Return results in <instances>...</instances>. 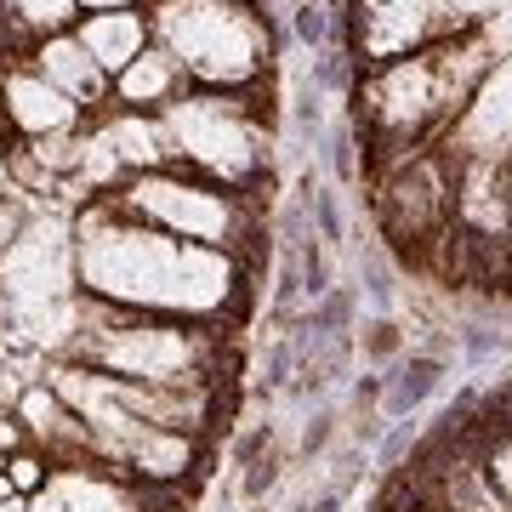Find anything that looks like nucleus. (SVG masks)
<instances>
[{"label": "nucleus", "instance_id": "obj_1", "mask_svg": "<svg viewBox=\"0 0 512 512\" xmlns=\"http://www.w3.org/2000/svg\"><path fill=\"white\" fill-rule=\"evenodd\" d=\"M69 228L74 279H80V296H92V302L165 313V319L239 325L256 296V274H245L239 256L160 234V228L126 217L109 194L74 205Z\"/></svg>", "mask_w": 512, "mask_h": 512}, {"label": "nucleus", "instance_id": "obj_2", "mask_svg": "<svg viewBox=\"0 0 512 512\" xmlns=\"http://www.w3.org/2000/svg\"><path fill=\"white\" fill-rule=\"evenodd\" d=\"M495 63L484 35H450L439 46H421L393 63L359 69V109H353V137L365 143V165L382 177L387 165L433 148L473 97L478 74Z\"/></svg>", "mask_w": 512, "mask_h": 512}, {"label": "nucleus", "instance_id": "obj_3", "mask_svg": "<svg viewBox=\"0 0 512 512\" xmlns=\"http://www.w3.org/2000/svg\"><path fill=\"white\" fill-rule=\"evenodd\" d=\"M239 325H205V319H165V313H131L80 296V325L57 359L92 365L120 382L148 387H234Z\"/></svg>", "mask_w": 512, "mask_h": 512}, {"label": "nucleus", "instance_id": "obj_4", "mask_svg": "<svg viewBox=\"0 0 512 512\" xmlns=\"http://www.w3.org/2000/svg\"><path fill=\"white\" fill-rule=\"evenodd\" d=\"M148 35L194 92H251L274 80L279 23L268 0H143Z\"/></svg>", "mask_w": 512, "mask_h": 512}, {"label": "nucleus", "instance_id": "obj_5", "mask_svg": "<svg viewBox=\"0 0 512 512\" xmlns=\"http://www.w3.org/2000/svg\"><path fill=\"white\" fill-rule=\"evenodd\" d=\"M165 165H183L205 183L262 194L274 183V109L268 86L251 92H194L188 86L171 109H160Z\"/></svg>", "mask_w": 512, "mask_h": 512}, {"label": "nucleus", "instance_id": "obj_6", "mask_svg": "<svg viewBox=\"0 0 512 512\" xmlns=\"http://www.w3.org/2000/svg\"><path fill=\"white\" fill-rule=\"evenodd\" d=\"M126 217L148 222L171 239H188V245H205V251H228L245 262V274L262 268V251H268V200L262 194H239V188L205 183L183 165H154V171H137L109 194Z\"/></svg>", "mask_w": 512, "mask_h": 512}, {"label": "nucleus", "instance_id": "obj_7", "mask_svg": "<svg viewBox=\"0 0 512 512\" xmlns=\"http://www.w3.org/2000/svg\"><path fill=\"white\" fill-rule=\"evenodd\" d=\"M348 40H353V63H393L410 57L421 46L450 40V0H348Z\"/></svg>", "mask_w": 512, "mask_h": 512}, {"label": "nucleus", "instance_id": "obj_8", "mask_svg": "<svg viewBox=\"0 0 512 512\" xmlns=\"http://www.w3.org/2000/svg\"><path fill=\"white\" fill-rule=\"evenodd\" d=\"M450 165H507L512 154V52H501L490 69L478 74L473 97L461 103L439 143H433Z\"/></svg>", "mask_w": 512, "mask_h": 512}, {"label": "nucleus", "instance_id": "obj_9", "mask_svg": "<svg viewBox=\"0 0 512 512\" xmlns=\"http://www.w3.org/2000/svg\"><path fill=\"white\" fill-rule=\"evenodd\" d=\"M74 126H86V109H74L29 57L0 69V131L12 143H40V137H57Z\"/></svg>", "mask_w": 512, "mask_h": 512}, {"label": "nucleus", "instance_id": "obj_10", "mask_svg": "<svg viewBox=\"0 0 512 512\" xmlns=\"http://www.w3.org/2000/svg\"><path fill=\"white\" fill-rule=\"evenodd\" d=\"M29 63H35V69L46 74V80H52L57 92L69 97L74 109L97 114V109H109V103H114V80L92 63V52H86V46L74 40V29L35 40V46H29Z\"/></svg>", "mask_w": 512, "mask_h": 512}, {"label": "nucleus", "instance_id": "obj_11", "mask_svg": "<svg viewBox=\"0 0 512 512\" xmlns=\"http://www.w3.org/2000/svg\"><path fill=\"white\" fill-rule=\"evenodd\" d=\"M74 40L92 52V63L103 74H120L131 69L137 57L154 46V35H148V12L143 6H114V12H80V23H74Z\"/></svg>", "mask_w": 512, "mask_h": 512}, {"label": "nucleus", "instance_id": "obj_12", "mask_svg": "<svg viewBox=\"0 0 512 512\" xmlns=\"http://www.w3.org/2000/svg\"><path fill=\"white\" fill-rule=\"evenodd\" d=\"M188 92V80H183V69L171 63V57L160 52V46H148L131 69H120L114 74V109H137V114H160V109H171L177 97Z\"/></svg>", "mask_w": 512, "mask_h": 512}, {"label": "nucleus", "instance_id": "obj_13", "mask_svg": "<svg viewBox=\"0 0 512 512\" xmlns=\"http://www.w3.org/2000/svg\"><path fill=\"white\" fill-rule=\"evenodd\" d=\"M0 18L12 23V35L23 46H35V40L63 35L80 23V0H0Z\"/></svg>", "mask_w": 512, "mask_h": 512}, {"label": "nucleus", "instance_id": "obj_14", "mask_svg": "<svg viewBox=\"0 0 512 512\" xmlns=\"http://www.w3.org/2000/svg\"><path fill=\"white\" fill-rule=\"evenodd\" d=\"M444 365L433 359V353H416V359H399V370L382 382V416L387 421H404L410 410H416L433 387H439Z\"/></svg>", "mask_w": 512, "mask_h": 512}, {"label": "nucleus", "instance_id": "obj_15", "mask_svg": "<svg viewBox=\"0 0 512 512\" xmlns=\"http://www.w3.org/2000/svg\"><path fill=\"white\" fill-rule=\"evenodd\" d=\"M6 478H12V490L18 495H40L46 484H52V461L40 456L35 444H23V450L6 456Z\"/></svg>", "mask_w": 512, "mask_h": 512}, {"label": "nucleus", "instance_id": "obj_16", "mask_svg": "<svg viewBox=\"0 0 512 512\" xmlns=\"http://www.w3.org/2000/svg\"><path fill=\"white\" fill-rule=\"evenodd\" d=\"M484 473H490V484L501 490V501L512 507V433H495L490 450H484Z\"/></svg>", "mask_w": 512, "mask_h": 512}, {"label": "nucleus", "instance_id": "obj_17", "mask_svg": "<svg viewBox=\"0 0 512 512\" xmlns=\"http://www.w3.org/2000/svg\"><path fill=\"white\" fill-rule=\"evenodd\" d=\"M274 484H279V450L268 444L256 461H245V484H239V490H245V501H262Z\"/></svg>", "mask_w": 512, "mask_h": 512}, {"label": "nucleus", "instance_id": "obj_18", "mask_svg": "<svg viewBox=\"0 0 512 512\" xmlns=\"http://www.w3.org/2000/svg\"><path fill=\"white\" fill-rule=\"evenodd\" d=\"M495 6H501V0H450V29H456V35H478V29L495 18Z\"/></svg>", "mask_w": 512, "mask_h": 512}, {"label": "nucleus", "instance_id": "obj_19", "mask_svg": "<svg viewBox=\"0 0 512 512\" xmlns=\"http://www.w3.org/2000/svg\"><path fill=\"white\" fill-rule=\"evenodd\" d=\"M325 35H330V18L313 6V0H302V6H296V40L319 52V46H325Z\"/></svg>", "mask_w": 512, "mask_h": 512}, {"label": "nucleus", "instance_id": "obj_20", "mask_svg": "<svg viewBox=\"0 0 512 512\" xmlns=\"http://www.w3.org/2000/svg\"><path fill=\"white\" fill-rule=\"evenodd\" d=\"M416 444H421L416 421H399V427H393V433H387V444H382V467H387V473H399V461L410 456V450H416Z\"/></svg>", "mask_w": 512, "mask_h": 512}, {"label": "nucleus", "instance_id": "obj_21", "mask_svg": "<svg viewBox=\"0 0 512 512\" xmlns=\"http://www.w3.org/2000/svg\"><path fill=\"white\" fill-rule=\"evenodd\" d=\"M478 35H484V46H490L495 57H501V52H512V0H501V6H495V18L484 23Z\"/></svg>", "mask_w": 512, "mask_h": 512}, {"label": "nucleus", "instance_id": "obj_22", "mask_svg": "<svg viewBox=\"0 0 512 512\" xmlns=\"http://www.w3.org/2000/svg\"><path fill=\"white\" fill-rule=\"evenodd\" d=\"M313 222H319V234H325L330 245L342 239V211H336V200H330V194H313Z\"/></svg>", "mask_w": 512, "mask_h": 512}, {"label": "nucleus", "instance_id": "obj_23", "mask_svg": "<svg viewBox=\"0 0 512 512\" xmlns=\"http://www.w3.org/2000/svg\"><path fill=\"white\" fill-rule=\"evenodd\" d=\"M365 348L376 353V359H393V353L404 348V342H399V325H387V319H382V325H370V336H365Z\"/></svg>", "mask_w": 512, "mask_h": 512}, {"label": "nucleus", "instance_id": "obj_24", "mask_svg": "<svg viewBox=\"0 0 512 512\" xmlns=\"http://www.w3.org/2000/svg\"><path fill=\"white\" fill-rule=\"evenodd\" d=\"M268 444H274V427H251V433H245V439L234 444V461L245 467V461H256L262 450H268Z\"/></svg>", "mask_w": 512, "mask_h": 512}, {"label": "nucleus", "instance_id": "obj_25", "mask_svg": "<svg viewBox=\"0 0 512 512\" xmlns=\"http://www.w3.org/2000/svg\"><path fill=\"white\" fill-rule=\"evenodd\" d=\"M23 444H29V433H23V421L6 410V416H0V456H12V450H23Z\"/></svg>", "mask_w": 512, "mask_h": 512}, {"label": "nucleus", "instance_id": "obj_26", "mask_svg": "<svg viewBox=\"0 0 512 512\" xmlns=\"http://www.w3.org/2000/svg\"><path fill=\"white\" fill-rule=\"evenodd\" d=\"M325 439H330V416H313L308 433H302V456H319V450H325Z\"/></svg>", "mask_w": 512, "mask_h": 512}, {"label": "nucleus", "instance_id": "obj_27", "mask_svg": "<svg viewBox=\"0 0 512 512\" xmlns=\"http://www.w3.org/2000/svg\"><path fill=\"white\" fill-rule=\"evenodd\" d=\"M29 512H69V507H63L52 490H40V495H29Z\"/></svg>", "mask_w": 512, "mask_h": 512}, {"label": "nucleus", "instance_id": "obj_28", "mask_svg": "<svg viewBox=\"0 0 512 512\" xmlns=\"http://www.w3.org/2000/svg\"><path fill=\"white\" fill-rule=\"evenodd\" d=\"M114 6H143V0H80V12H114Z\"/></svg>", "mask_w": 512, "mask_h": 512}, {"label": "nucleus", "instance_id": "obj_29", "mask_svg": "<svg viewBox=\"0 0 512 512\" xmlns=\"http://www.w3.org/2000/svg\"><path fill=\"white\" fill-rule=\"evenodd\" d=\"M313 512H342V490H325L319 501H313Z\"/></svg>", "mask_w": 512, "mask_h": 512}, {"label": "nucleus", "instance_id": "obj_30", "mask_svg": "<svg viewBox=\"0 0 512 512\" xmlns=\"http://www.w3.org/2000/svg\"><path fill=\"white\" fill-rule=\"evenodd\" d=\"M6 148H12V137H6V131H0V194H6V188H12V177H6Z\"/></svg>", "mask_w": 512, "mask_h": 512}, {"label": "nucleus", "instance_id": "obj_31", "mask_svg": "<svg viewBox=\"0 0 512 512\" xmlns=\"http://www.w3.org/2000/svg\"><path fill=\"white\" fill-rule=\"evenodd\" d=\"M0 512H29V495H6V501H0Z\"/></svg>", "mask_w": 512, "mask_h": 512}, {"label": "nucleus", "instance_id": "obj_32", "mask_svg": "<svg viewBox=\"0 0 512 512\" xmlns=\"http://www.w3.org/2000/svg\"><path fill=\"white\" fill-rule=\"evenodd\" d=\"M501 188H507V205H512V154H507V165H501Z\"/></svg>", "mask_w": 512, "mask_h": 512}, {"label": "nucleus", "instance_id": "obj_33", "mask_svg": "<svg viewBox=\"0 0 512 512\" xmlns=\"http://www.w3.org/2000/svg\"><path fill=\"white\" fill-rule=\"evenodd\" d=\"M0 473H6V456H0Z\"/></svg>", "mask_w": 512, "mask_h": 512}, {"label": "nucleus", "instance_id": "obj_34", "mask_svg": "<svg viewBox=\"0 0 512 512\" xmlns=\"http://www.w3.org/2000/svg\"><path fill=\"white\" fill-rule=\"evenodd\" d=\"M251 512H268V507H251Z\"/></svg>", "mask_w": 512, "mask_h": 512}]
</instances>
